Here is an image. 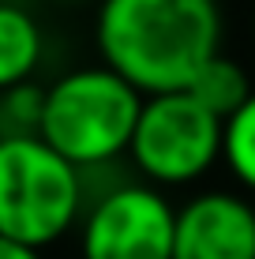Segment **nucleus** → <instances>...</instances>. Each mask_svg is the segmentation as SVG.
Returning <instances> with one entry per match:
<instances>
[{"instance_id": "obj_3", "label": "nucleus", "mask_w": 255, "mask_h": 259, "mask_svg": "<svg viewBox=\"0 0 255 259\" xmlns=\"http://www.w3.org/2000/svg\"><path fill=\"white\" fill-rule=\"evenodd\" d=\"M83 210V169L38 136L0 139V237L41 252L57 244Z\"/></svg>"}, {"instance_id": "obj_2", "label": "nucleus", "mask_w": 255, "mask_h": 259, "mask_svg": "<svg viewBox=\"0 0 255 259\" xmlns=\"http://www.w3.org/2000/svg\"><path fill=\"white\" fill-rule=\"evenodd\" d=\"M143 94L113 68H75L45 87L38 139L75 169L109 165L131 143Z\"/></svg>"}, {"instance_id": "obj_13", "label": "nucleus", "mask_w": 255, "mask_h": 259, "mask_svg": "<svg viewBox=\"0 0 255 259\" xmlns=\"http://www.w3.org/2000/svg\"><path fill=\"white\" fill-rule=\"evenodd\" d=\"M0 139H4V128H0Z\"/></svg>"}, {"instance_id": "obj_6", "label": "nucleus", "mask_w": 255, "mask_h": 259, "mask_svg": "<svg viewBox=\"0 0 255 259\" xmlns=\"http://www.w3.org/2000/svg\"><path fill=\"white\" fill-rule=\"evenodd\" d=\"M173 259H255V207L236 192H203L177 210Z\"/></svg>"}, {"instance_id": "obj_12", "label": "nucleus", "mask_w": 255, "mask_h": 259, "mask_svg": "<svg viewBox=\"0 0 255 259\" xmlns=\"http://www.w3.org/2000/svg\"><path fill=\"white\" fill-rule=\"evenodd\" d=\"M251 34H255V12H251Z\"/></svg>"}, {"instance_id": "obj_7", "label": "nucleus", "mask_w": 255, "mask_h": 259, "mask_svg": "<svg viewBox=\"0 0 255 259\" xmlns=\"http://www.w3.org/2000/svg\"><path fill=\"white\" fill-rule=\"evenodd\" d=\"M41 26L19 4L0 0V91H12L19 83H30V75L41 64Z\"/></svg>"}, {"instance_id": "obj_10", "label": "nucleus", "mask_w": 255, "mask_h": 259, "mask_svg": "<svg viewBox=\"0 0 255 259\" xmlns=\"http://www.w3.org/2000/svg\"><path fill=\"white\" fill-rule=\"evenodd\" d=\"M41 109H45V91L34 83L0 91V128H4V136H38Z\"/></svg>"}, {"instance_id": "obj_8", "label": "nucleus", "mask_w": 255, "mask_h": 259, "mask_svg": "<svg viewBox=\"0 0 255 259\" xmlns=\"http://www.w3.org/2000/svg\"><path fill=\"white\" fill-rule=\"evenodd\" d=\"M184 91L195 98L207 113H214V117L225 124L251 98V83H248V71L236 64V60L218 53V57H210L207 64L195 71V79H191Z\"/></svg>"}, {"instance_id": "obj_4", "label": "nucleus", "mask_w": 255, "mask_h": 259, "mask_svg": "<svg viewBox=\"0 0 255 259\" xmlns=\"http://www.w3.org/2000/svg\"><path fill=\"white\" fill-rule=\"evenodd\" d=\"M128 154L150 184H191L222 158V120L188 91L143 98Z\"/></svg>"}, {"instance_id": "obj_5", "label": "nucleus", "mask_w": 255, "mask_h": 259, "mask_svg": "<svg viewBox=\"0 0 255 259\" xmlns=\"http://www.w3.org/2000/svg\"><path fill=\"white\" fill-rule=\"evenodd\" d=\"M177 210L154 184H117L83 210L79 259H173Z\"/></svg>"}, {"instance_id": "obj_11", "label": "nucleus", "mask_w": 255, "mask_h": 259, "mask_svg": "<svg viewBox=\"0 0 255 259\" xmlns=\"http://www.w3.org/2000/svg\"><path fill=\"white\" fill-rule=\"evenodd\" d=\"M0 259H41V252L30 244H19L12 237H0Z\"/></svg>"}, {"instance_id": "obj_1", "label": "nucleus", "mask_w": 255, "mask_h": 259, "mask_svg": "<svg viewBox=\"0 0 255 259\" xmlns=\"http://www.w3.org/2000/svg\"><path fill=\"white\" fill-rule=\"evenodd\" d=\"M94 41L120 79L143 98L184 91L222 53L218 0H101Z\"/></svg>"}, {"instance_id": "obj_9", "label": "nucleus", "mask_w": 255, "mask_h": 259, "mask_svg": "<svg viewBox=\"0 0 255 259\" xmlns=\"http://www.w3.org/2000/svg\"><path fill=\"white\" fill-rule=\"evenodd\" d=\"M222 158L236 181L248 192H255V91L222 124Z\"/></svg>"}]
</instances>
